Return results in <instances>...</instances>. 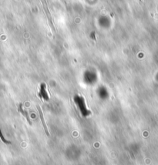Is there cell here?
<instances>
[{
    "mask_svg": "<svg viewBox=\"0 0 158 165\" xmlns=\"http://www.w3.org/2000/svg\"><path fill=\"white\" fill-rule=\"evenodd\" d=\"M43 9L45 11V13L46 15V18H47L48 21H49V23L50 26H51L52 29H53V31L54 32H56V29L55 26H54V24L53 23V19H52V16H51V14H50V12L49 10V8H48V5L46 2V0H43Z\"/></svg>",
    "mask_w": 158,
    "mask_h": 165,
    "instance_id": "obj_1",
    "label": "cell"
},
{
    "mask_svg": "<svg viewBox=\"0 0 158 165\" xmlns=\"http://www.w3.org/2000/svg\"><path fill=\"white\" fill-rule=\"evenodd\" d=\"M36 107H37V109H38V111H39V117H40V120H41L42 124H43V128H44V130H45V132H46V135H47L48 137H49V136H50V134H49V130H48L47 126H46V124L45 120H44V117H43V111H42L41 107H40L39 105H37Z\"/></svg>",
    "mask_w": 158,
    "mask_h": 165,
    "instance_id": "obj_2",
    "label": "cell"
},
{
    "mask_svg": "<svg viewBox=\"0 0 158 165\" xmlns=\"http://www.w3.org/2000/svg\"><path fill=\"white\" fill-rule=\"evenodd\" d=\"M39 95L41 98L45 100L46 101H49V98L47 92H46V86L45 83H42L40 85V92H39Z\"/></svg>",
    "mask_w": 158,
    "mask_h": 165,
    "instance_id": "obj_3",
    "label": "cell"
},
{
    "mask_svg": "<svg viewBox=\"0 0 158 165\" xmlns=\"http://www.w3.org/2000/svg\"><path fill=\"white\" fill-rule=\"evenodd\" d=\"M18 110H19V111L20 112L21 114H22V115H23V117H25L26 118L27 121H28V123L29 124V125H32L33 123H32V121H31V120H30V118H29V114H28V112L23 109V103H20V104H19Z\"/></svg>",
    "mask_w": 158,
    "mask_h": 165,
    "instance_id": "obj_4",
    "label": "cell"
},
{
    "mask_svg": "<svg viewBox=\"0 0 158 165\" xmlns=\"http://www.w3.org/2000/svg\"><path fill=\"white\" fill-rule=\"evenodd\" d=\"M0 138H1V140H2V142L5 143V144H11L10 141L7 140L4 137V136H3V134H2V130H1V128H0Z\"/></svg>",
    "mask_w": 158,
    "mask_h": 165,
    "instance_id": "obj_5",
    "label": "cell"
}]
</instances>
